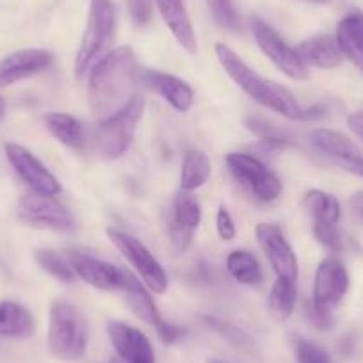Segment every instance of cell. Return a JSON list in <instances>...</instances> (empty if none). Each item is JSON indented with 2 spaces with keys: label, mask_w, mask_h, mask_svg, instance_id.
Here are the masks:
<instances>
[{
  "label": "cell",
  "mask_w": 363,
  "mask_h": 363,
  "mask_svg": "<svg viewBox=\"0 0 363 363\" xmlns=\"http://www.w3.org/2000/svg\"><path fill=\"white\" fill-rule=\"evenodd\" d=\"M139 65L130 47H120L104 55L89 69L87 104L99 120L116 113L134 96Z\"/></svg>",
  "instance_id": "1"
},
{
  "label": "cell",
  "mask_w": 363,
  "mask_h": 363,
  "mask_svg": "<svg viewBox=\"0 0 363 363\" xmlns=\"http://www.w3.org/2000/svg\"><path fill=\"white\" fill-rule=\"evenodd\" d=\"M216 55L225 72L228 73L230 79L246 93L247 96L260 104L265 109L272 111V113L281 114L287 120H301L303 107L301 104L296 100L294 93L287 89L281 84L269 80L262 77L260 73L255 72L251 66L244 62V59L237 54L233 48L228 45L218 43L216 45Z\"/></svg>",
  "instance_id": "2"
},
{
  "label": "cell",
  "mask_w": 363,
  "mask_h": 363,
  "mask_svg": "<svg viewBox=\"0 0 363 363\" xmlns=\"http://www.w3.org/2000/svg\"><path fill=\"white\" fill-rule=\"evenodd\" d=\"M48 351L61 362H77L89 345V320L75 305L54 301L48 313Z\"/></svg>",
  "instance_id": "3"
},
{
  "label": "cell",
  "mask_w": 363,
  "mask_h": 363,
  "mask_svg": "<svg viewBox=\"0 0 363 363\" xmlns=\"http://www.w3.org/2000/svg\"><path fill=\"white\" fill-rule=\"evenodd\" d=\"M145 109V96L134 95L116 113L99 120L95 127V146L104 159L116 160L128 152Z\"/></svg>",
  "instance_id": "4"
},
{
  "label": "cell",
  "mask_w": 363,
  "mask_h": 363,
  "mask_svg": "<svg viewBox=\"0 0 363 363\" xmlns=\"http://www.w3.org/2000/svg\"><path fill=\"white\" fill-rule=\"evenodd\" d=\"M116 34V8L113 0H91L87 26L75 57V75L82 79L106 54Z\"/></svg>",
  "instance_id": "5"
},
{
  "label": "cell",
  "mask_w": 363,
  "mask_h": 363,
  "mask_svg": "<svg viewBox=\"0 0 363 363\" xmlns=\"http://www.w3.org/2000/svg\"><path fill=\"white\" fill-rule=\"evenodd\" d=\"M226 164L233 178L258 201L271 203L284 193L281 178L269 169L258 157L250 153H230L226 157Z\"/></svg>",
  "instance_id": "6"
},
{
  "label": "cell",
  "mask_w": 363,
  "mask_h": 363,
  "mask_svg": "<svg viewBox=\"0 0 363 363\" xmlns=\"http://www.w3.org/2000/svg\"><path fill=\"white\" fill-rule=\"evenodd\" d=\"M16 212L18 218L33 228L55 233H73L77 230V221L69 208L57 198L48 194H40L34 191L23 194Z\"/></svg>",
  "instance_id": "7"
},
{
  "label": "cell",
  "mask_w": 363,
  "mask_h": 363,
  "mask_svg": "<svg viewBox=\"0 0 363 363\" xmlns=\"http://www.w3.org/2000/svg\"><path fill=\"white\" fill-rule=\"evenodd\" d=\"M107 237H109L111 242L114 244V247L123 255L125 260L134 267V271L138 272L139 278L145 281V285L148 287L150 292H155V294H164V292H166V271H164V267L159 264V260L150 253V250L141 242V240L135 239L130 233L121 232V230L116 228L107 230Z\"/></svg>",
  "instance_id": "8"
},
{
  "label": "cell",
  "mask_w": 363,
  "mask_h": 363,
  "mask_svg": "<svg viewBox=\"0 0 363 363\" xmlns=\"http://www.w3.org/2000/svg\"><path fill=\"white\" fill-rule=\"evenodd\" d=\"M251 33L258 48L267 55L280 72H284L292 80H306L308 79V68L301 57L298 55L296 48H292L277 30L272 29L264 20H251Z\"/></svg>",
  "instance_id": "9"
},
{
  "label": "cell",
  "mask_w": 363,
  "mask_h": 363,
  "mask_svg": "<svg viewBox=\"0 0 363 363\" xmlns=\"http://www.w3.org/2000/svg\"><path fill=\"white\" fill-rule=\"evenodd\" d=\"M349 291V274L338 258L328 257L319 264L313 278L312 306L331 315Z\"/></svg>",
  "instance_id": "10"
},
{
  "label": "cell",
  "mask_w": 363,
  "mask_h": 363,
  "mask_svg": "<svg viewBox=\"0 0 363 363\" xmlns=\"http://www.w3.org/2000/svg\"><path fill=\"white\" fill-rule=\"evenodd\" d=\"M123 292L125 298H127L128 308H130L143 323L155 328L157 335H159L160 340H162L164 344H177V342L186 335V330H184V328L164 320V317L160 315L159 308H157L150 291L145 289V285L139 284V280L132 274V272L130 277H128L127 284H125Z\"/></svg>",
  "instance_id": "11"
},
{
  "label": "cell",
  "mask_w": 363,
  "mask_h": 363,
  "mask_svg": "<svg viewBox=\"0 0 363 363\" xmlns=\"http://www.w3.org/2000/svg\"><path fill=\"white\" fill-rule=\"evenodd\" d=\"M68 262L75 277L99 291H123L125 284L130 277V271L127 269H121L111 262L96 258L89 253H82V251H72Z\"/></svg>",
  "instance_id": "12"
},
{
  "label": "cell",
  "mask_w": 363,
  "mask_h": 363,
  "mask_svg": "<svg viewBox=\"0 0 363 363\" xmlns=\"http://www.w3.org/2000/svg\"><path fill=\"white\" fill-rule=\"evenodd\" d=\"M6 157H8L13 169L16 171V174L30 187V191L48 194V196H57L62 191L57 177L27 148L16 145V143H8L6 145Z\"/></svg>",
  "instance_id": "13"
},
{
  "label": "cell",
  "mask_w": 363,
  "mask_h": 363,
  "mask_svg": "<svg viewBox=\"0 0 363 363\" xmlns=\"http://www.w3.org/2000/svg\"><path fill=\"white\" fill-rule=\"evenodd\" d=\"M308 138L313 148L328 157L335 166L363 178V152L347 135L331 128H315Z\"/></svg>",
  "instance_id": "14"
},
{
  "label": "cell",
  "mask_w": 363,
  "mask_h": 363,
  "mask_svg": "<svg viewBox=\"0 0 363 363\" xmlns=\"http://www.w3.org/2000/svg\"><path fill=\"white\" fill-rule=\"evenodd\" d=\"M255 233H257L258 244L267 257L272 271L277 272V277L298 281V257L280 226L274 223H260Z\"/></svg>",
  "instance_id": "15"
},
{
  "label": "cell",
  "mask_w": 363,
  "mask_h": 363,
  "mask_svg": "<svg viewBox=\"0 0 363 363\" xmlns=\"http://www.w3.org/2000/svg\"><path fill=\"white\" fill-rule=\"evenodd\" d=\"M107 335L121 362L155 363V351H153L152 342L138 328L120 323V320H111L107 324Z\"/></svg>",
  "instance_id": "16"
},
{
  "label": "cell",
  "mask_w": 363,
  "mask_h": 363,
  "mask_svg": "<svg viewBox=\"0 0 363 363\" xmlns=\"http://www.w3.org/2000/svg\"><path fill=\"white\" fill-rule=\"evenodd\" d=\"M54 62L52 52L45 48H26L9 54L0 61V87L26 80L38 73L47 72Z\"/></svg>",
  "instance_id": "17"
},
{
  "label": "cell",
  "mask_w": 363,
  "mask_h": 363,
  "mask_svg": "<svg viewBox=\"0 0 363 363\" xmlns=\"http://www.w3.org/2000/svg\"><path fill=\"white\" fill-rule=\"evenodd\" d=\"M139 80L178 113H187L194 106L193 87L180 77L159 69H139Z\"/></svg>",
  "instance_id": "18"
},
{
  "label": "cell",
  "mask_w": 363,
  "mask_h": 363,
  "mask_svg": "<svg viewBox=\"0 0 363 363\" xmlns=\"http://www.w3.org/2000/svg\"><path fill=\"white\" fill-rule=\"evenodd\" d=\"M155 2L164 23L171 30L178 45L186 48L189 54H196V33L187 13L186 0H155Z\"/></svg>",
  "instance_id": "19"
},
{
  "label": "cell",
  "mask_w": 363,
  "mask_h": 363,
  "mask_svg": "<svg viewBox=\"0 0 363 363\" xmlns=\"http://www.w3.org/2000/svg\"><path fill=\"white\" fill-rule=\"evenodd\" d=\"M335 40L342 55L363 75V13H347L338 22Z\"/></svg>",
  "instance_id": "20"
},
{
  "label": "cell",
  "mask_w": 363,
  "mask_h": 363,
  "mask_svg": "<svg viewBox=\"0 0 363 363\" xmlns=\"http://www.w3.org/2000/svg\"><path fill=\"white\" fill-rule=\"evenodd\" d=\"M296 52L306 65V68L312 66V68L319 69H333L338 68L342 65V59H344L337 40L333 36H328V34H320V36H313L310 40L301 41L296 47Z\"/></svg>",
  "instance_id": "21"
},
{
  "label": "cell",
  "mask_w": 363,
  "mask_h": 363,
  "mask_svg": "<svg viewBox=\"0 0 363 363\" xmlns=\"http://www.w3.org/2000/svg\"><path fill=\"white\" fill-rule=\"evenodd\" d=\"M36 331V323L26 306L15 301L0 303V337L30 338Z\"/></svg>",
  "instance_id": "22"
},
{
  "label": "cell",
  "mask_w": 363,
  "mask_h": 363,
  "mask_svg": "<svg viewBox=\"0 0 363 363\" xmlns=\"http://www.w3.org/2000/svg\"><path fill=\"white\" fill-rule=\"evenodd\" d=\"M43 123L61 145L72 150H82L86 146V132L82 123L72 114L48 113L43 116Z\"/></svg>",
  "instance_id": "23"
},
{
  "label": "cell",
  "mask_w": 363,
  "mask_h": 363,
  "mask_svg": "<svg viewBox=\"0 0 363 363\" xmlns=\"http://www.w3.org/2000/svg\"><path fill=\"white\" fill-rule=\"evenodd\" d=\"M212 173L211 159L205 152L198 148H189L184 153L180 171V189L196 191L207 184Z\"/></svg>",
  "instance_id": "24"
},
{
  "label": "cell",
  "mask_w": 363,
  "mask_h": 363,
  "mask_svg": "<svg viewBox=\"0 0 363 363\" xmlns=\"http://www.w3.org/2000/svg\"><path fill=\"white\" fill-rule=\"evenodd\" d=\"M303 207L312 216L313 225H338L340 221V203L337 198L320 189H310L303 198Z\"/></svg>",
  "instance_id": "25"
},
{
  "label": "cell",
  "mask_w": 363,
  "mask_h": 363,
  "mask_svg": "<svg viewBox=\"0 0 363 363\" xmlns=\"http://www.w3.org/2000/svg\"><path fill=\"white\" fill-rule=\"evenodd\" d=\"M226 269L237 284L246 285V287H258L264 280V272L257 257L246 250L232 251L226 258Z\"/></svg>",
  "instance_id": "26"
},
{
  "label": "cell",
  "mask_w": 363,
  "mask_h": 363,
  "mask_svg": "<svg viewBox=\"0 0 363 363\" xmlns=\"http://www.w3.org/2000/svg\"><path fill=\"white\" fill-rule=\"evenodd\" d=\"M298 303V287L296 281L277 278L269 292V313L277 323H285L294 313Z\"/></svg>",
  "instance_id": "27"
},
{
  "label": "cell",
  "mask_w": 363,
  "mask_h": 363,
  "mask_svg": "<svg viewBox=\"0 0 363 363\" xmlns=\"http://www.w3.org/2000/svg\"><path fill=\"white\" fill-rule=\"evenodd\" d=\"M171 221L184 228L196 232L201 223V205L198 198L191 191L180 189L173 201V216Z\"/></svg>",
  "instance_id": "28"
},
{
  "label": "cell",
  "mask_w": 363,
  "mask_h": 363,
  "mask_svg": "<svg viewBox=\"0 0 363 363\" xmlns=\"http://www.w3.org/2000/svg\"><path fill=\"white\" fill-rule=\"evenodd\" d=\"M244 125H246L247 130L253 132L260 141L274 143V145H280L284 146V148L296 145V138L292 135L291 130L278 127V125L271 123V121L264 120V118L250 116L244 120Z\"/></svg>",
  "instance_id": "29"
},
{
  "label": "cell",
  "mask_w": 363,
  "mask_h": 363,
  "mask_svg": "<svg viewBox=\"0 0 363 363\" xmlns=\"http://www.w3.org/2000/svg\"><path fill=\"white\" fill-rule=\"evenodd\" d=\"M205 323L212 328L218 335H221L225 340H228L233 347L240 349L244 352H253L255 351V340L246 333L244 330H240L235 324L228 323V320H223L219 317L214 315H205Z\"/></svg>",
  "instance_id": "30"
},
{
  "label": "cell",
  "mask_w": 363,
  "mask_h": 363,
  "mask_svg": "<svg viewBox=\"0 0 363 363\" xmlns=\"http://www.w3.org/2000/svg\"><path fill=\"white\" fill-rule=\"evenodd\" d=\"M36 262L47 274H50L55 280L62 281V284H72V281L75 280V272H73L69 262H66L65 258H62L61 255L55 253V251L38 250Z\"/></svg>",
  "instance_id": "31"
},
{
  "label": "cell",
  "mask_w": 363,
  "mask_h": 363,
  "mask_svg": "<svg viewBox=\"0 0 363 363\" xmlns=\"http://www.w3.org/2000/svg\"><path fill=\"white\" fill-rule=\"evenodd\" d=\"M207 4L212 18L221 29L230 30V33L240 30V16L235 6L232 4V0H207Z\"/></svg>",
  "instance_id": "32"
},
{
  "label": "cell",
  "mask_w": 363,
  "mask_h": 363,
  "mask_svg": "<svg viewBox=\"0 0 363 363\" xmlns=\"http://www.w3.org/2000/svg\"><path fill=\"white\" fill-rule=\"evenodd\" d=\"M294 349L298 363H331V358L326 352V349H323L319 344L312 340L298 337L296 338Z\"/></svg>",
  "instance_id": "33"
},
{
  "label": "cell",
  "mask_w": 363,
  "mask_h": 363,
  "mask_svg": "<svg viewBox=\"0 0 363 363\" xmlns=\"http://www.w3.org/2000/svg\"><path fill=\"white\" fill-rule=\"evenodd\" d=\"M313 235L326 250L333 253L344 250V237L338 230V225H313Z\"/></svg>",
  "instance_id": "34"
},
{
  "label": "cell",
  "mask_w": 363,
  "mask_h": 363,
  "mask_svg": "<svg viewBox=\"0 0 363 363\" xmlns=\"http://www.w3.org/2000/svg\"><path fill=\"white\" fill-rule=\"evenodd\" d=\"M216 230H218V235L221 237L223 240H226V242L233 240L237 235L235 223H233L232 214H230L228 208H226L225 205L219 207L218 216H216Z\"/></svg>",
  "instance_id": "35"
},
{
  "label": "cell",
  "mask_w": 363,
  "mask_h": 363,
  "mask_svg": "<svg viewBox=\"0 0 363 363\" xmlns=\"http://www.w3.org/2000/svg\"><path fill=\"white\" fill-rule=\"evenodd\" d=\"M153 0H128V13L135 26L145 27L152 20Z\"/></svg>",
  "instance_id": "36"
},
{
  "label": "cell",
  "mask_w": 363,
  "mask_h": 363,
  "mask_svg": "<svg viewBox=\"0 0 363 363\" xmlns=\"http://www.w3.org/2000/svg\"><path fill=\"white\" fill-rule=\"evenodd\" d=\"M306 317L310 319V323L317 328V330H330L333 326V315H328V313L319 312L317 308H313L312 303H306V310H305Z\"/></svg>",
  "instance_id": "37"
},
{
  "label": "cell",
  "mask_w": 363,
  "mask_h": 363,
  "mask_svg": "<svg viewBox=\"0 0 363 363\" xmlns=\"http://www.w3.org/2000/svg\"><path fill=\"white\" fill-rule=\"evenodd\" d=\"M347 125L356 138L363 141V113H354L347 118Z\"/></svg>",
  "instance_id": "38"
},
{
  "label": "cell",
  "mask_w": 363,
  "mask_h": 363,
  "mask_svg": "<svg viewBox=\"0 0 363 363\" xmlns=\"http://www.w3.org/2000/svg\"><path fill=\"white\" fill-rule=\"evenodd\" d=\"M349 207H351V211L363 221V189L349 198Z\"/></svg>",
  "instance_id": "39"
},
{
  "label": "cell",
  "mask_w": 363,
  "mask_h": 363,
  "mask_svg": "<svg viewBox=\"0 0 363 363\" xmlns=\"http://www.w3.org/2000/svg\"><path fill=\"white\" fill-rule=\"evenodd\" d=\"M4 116H6V102L4 99L0 96V120H4Z\"/></svg>",
  "instance_id": "40"
},
{
  "label": "cell",
  "mask_w": 363,
  "mask_h": 363,
  "mask_svg": "<svg viewBox=\"0 0 363 363\" xmlns=\"http://www.w3.org/2000/svg\"><path fill=\"white\" fill-rule=\"evenodd\" d=\"M109 363H123V362H121V359H116V358H113V359H111Z\"/></svg>",
  "instance_id": "41"
},
{
  "label": "cell",
  "mask_w": 363,
  "mask_h": 363,
  "mask_svg": "<svg viewBox=\"0 0 363 363\" xmlns=\"http://www.w3.org/2000/svg\"><path fill=\"white\" fill-rule=\"evenodd\" d=\"M208 363H223V362H219V359H211V362Z\"/></svg>",
  "instance_id": "42"
},
{
  "label": "cell",
  "mask_w": 363,
  "mask_h": 363,
  "mask_svg": "<svg viewBox=\"0 0 363 363\" xmlns=\"http://www.w3.org/2000/svg\"><path fill=\"white\" fill-rule=\"evenodd\" d=\"M310 2H326V0H310Z\"/></svg>",
  "instance_id": "43"
}]
</instances>
